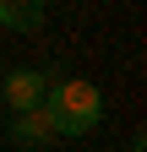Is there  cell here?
Here are the masks:
<instances>
[{
	"mask_svg": "<svg viewBox=\"0 0 147 152\" xmlns=\"http://www.w3.org/2000/svg\"><path fill=\"white\" fill-rule=\"evenodd\" d=\"M44 114H49V125H54V136H87V130H98L104 120V98H98V87L93 82H82V76H71V82H54L44 87Z\"/></svg>",
	"mask_w": 147,
	"mask_h": 152,
	"instance_id": "6da1fadb",
	"label": "cell"
},
{
	"mask_svg": "<svg viewBox=\"0 0 147 152\" xmlns=\"http://www.w3.org/2000/svg\"><path fill=\"white\" fill-rule=\"evenodd\" d=\"M44 87H49V76H44V71H11V76H6V87H0V98L11 103V114H27V109H38V103H44Z\"/></svg>",
	"mask_w": 147,
	"mask_h": 152,
	"instance_id": "7a4b0ae2",
	"label": "cell"
},
{
	"mask_svg": "<svg viewBox=\"0 0 147 152\" xmlns=\"http://www.w3.org/2000/svg\"><path fill=\"white\" fill-rule=\"evenodd\" d=\"M11 141H16V147H44V141H60V136H54V125H49V114H44V103L11 120Z\"/></svg>",
	"mask_w": 147,
	"mask_h": 152,
	"instance_id": "3957f363",
	"label": "cell"
},
{
	"mask_svg": "<svg viewBox=\"0 0 147 152\" xmlns=\"http://www.w3.org/2000/svg\"><path fill=\"white\" fill-rule=\"evenodd\" d=\"M0 27H11V33H38V27H44V0H0Z\"/></svg>",
	"mask_w": 147,
	"mask_h": 152,
	"instance_id": "277c9868",
	"label": "cell"
}]
</instances>
